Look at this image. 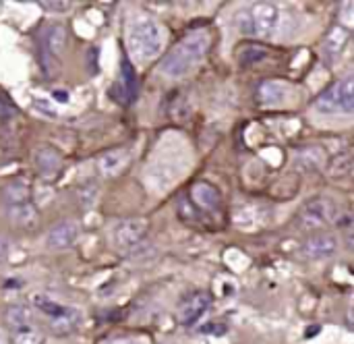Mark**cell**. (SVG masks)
I'll use <instances>...</instances> for the list:
<instances>
[{"instance_id": "obj_29", "label": "cell", "mask_w": 354, "mask_h": 344, "mask_svg": "<svg viewBox=\"0 0 354 344\" xmlns=\"http://www.w3.org/2000/svg\"><path fill=\"white\" fill-rule=\"evenodd\" d=\"M6 255H8V241L4 237H0V262L6 260Z\"/></svg>"}, {"instance_id": "obj_25", "label": "cell", "mask_w": 354, "mask_h": 344, "mask_svg": "<svg viewBox=\"0 0 354 344\" xmlns=\"http://www.w3.org/2000/svg\"><path fill=\"white\" fill-rule=\"evenodd\" d=\"M266 48H261V46H245V48H241L239 50V60H241V64H255V62H259V60H263L266 58Z\"/></svg>"}, {"instance_id": "obj_3", "label": "cell", "mask_w": 354, "mask_h": 344, "mask_svg": "<svg viewBox=\"0 0 354 344\" xmlns=\"http://www.w3.org/2000/svg\"><path fill=\"white\" fill-rule=\"evenodd\" d=\"M127 42H129V52L137 60H151L162 50L164 37L160 25L151 17L139 15L129 25Z\"/></svg>"}, {"instance_id": "obj_9", "label": "cell", "mask_w": 354, "mask_h": 344, "mask_svg": "<svg viewBox=\"0 0 354 344\" xmlns=\"http://www.w3.org/2000/svg\"><path fill=\"white\" fill-rule=\"evenodd\" d=\"M79 239V224L75 220H60L46 235V247L50 251H66Z\"/></svg>"}, {"instance_id": "obj_27", "label": "cell", "mask_w": 354, "mask_h": 344, "mask_svg": "<svg viewBox=\"0 0 354 344\" xmlns=\"http://www.w3.org/2000/svg\"><path fill=\"white\" fill-rule=\"evenodd\" d=\"M102 344H143L141 338H137V336H116V338H108V341H104Z\"/></svg>"}, {"instance_id": "obj_1", "label": "cell", "mask_w": 354, "mask_h": 344, "mask_svg": "<svg viewBox=\"0 0 354 344\" xmlns=\"http://www.w3.org/2000/svg\"><path fill=\"white\" fill-rule=\"evenodd\" d=\"M209 50V33L205 29H195V31H189L176 46L174 50H170L162 64H160V71L166 75V77H172V79H178L183 75H187Z\"/></svg>"}, {"instance_id": "obj_15", "label": "cell", "mask_w": 354, "mask_h": 344, "mask_svg": "<svg viewBox=\"0 0 354 344\" xmlns=\"http://www.w3.org/2000/svg\"><path fill=\"white\" fill-rule=\"evenodd\" d=\"M348 37H351L348 27L336 25V27L328 33V37H326V56H328L330 60H336V58L342 54V50H344Z\"/></svg>"}, {"instance_id": "obj_26", "label": "cell", "mask_w": 354, "mask_h": 344, "mask_svg": "<svg viewBox=\"0 0 354 344\" xmlns=\"http://www.w3.org/2000/svg\"><path fill=\"white\" fill-rule=\"evenodd\" d=\"M39 6L46 8V10H52V12H64V10L73 8L71 2H39Z\"/></svg>"}, {"instance_id": "obj_12", "label": "cell", "mask_w": 354, "mask_h": 344, "mask_svg": "<svg viewBox=\"0 0 354 344\" xmlns=\"http://www.w3.org/2000/svg\"><path fill=\"white\" fill-rule=\"evenodd\" d=\"M8 214H10V220H12V224H15L17 228L35 230L37 224H39V212H37V208H35L31 201L8 208Z\"/></svg>"}, {"instance_id": "obj_2", "label": "cell", "mask_w": 354, "mask_h": 344, "mask_svg": "<svg viewBox=\"0 0 354 344\" xmlns=\"http://www.w3.org/2000/svg\"><path fill=\"white\" fill-rule=\"evenodd\" d=\"M282 23V12L272 2H255L236 12V27L245 35L272 39Z\"/></svg>"}, {"instance_id": "obj_10", "label": "cell", "mask_w": 354, "mask_h": 344, "mask_svg": "<svg viewBox=\"0 0 354 344\" xmlns=\"http://www.w3.org/2000/svg\"><path fill=\"white\" fill-rule=\"evenodd\" d=\"M338 251V239L330 233H313L303 243V253L309 260H330Z\"/></svg>"}, {"instance_id": "obj_4", "label": "cell", "mask_w": 354, "mask_h": 344, "mask_svg": "<svg viewBox=\"0 0 354 344\" xmlns=\"http://www.w3.org/2000/svg\"><path fill=\"white\" fill-rule=\"evenodd\" d=\"M315 110L324 114H353L354 110V93H353V77H344L342 81H336L332 87H328L317 100H315Z\"/></svg>"}, {"instance_id": "obj_14", "label": "cell", "mask_w": 354, "mask_h": 344, "mask_svg": "<svg viewBox=\"0 0 354 344\" xmlns=\"http://www.w3.org/2000/svg\"><path fill=\"white\" fill-rule=\"evenodd\" d=\"M81 324V314L73 307H66L58 318L50 320V332H54L56 336H68L73 334Z\"/></svg>"}, {"instance_id": "obj_8", "label": "cell", "mask_w": 354, "mask_h": 344, "mask_svg": "<svg viewBox=\"0 0 354 344\" xmlns=\"http://www.w3.org/2000/svg\"><path fill=\"white\" fill-rule=\"evenodd\" d=\"M64 42H66V31L60 23H52L44 31V35H41V48H44L41 60L46 64L44 66L46 73H48V69H54V64L58 62V58L64 50Z\"/></svg>"}, {"instance_id": "obj_5", "label": "cell", "mask_w": 354, "mask_h": 344, "mask_svg": "<svg viewBox=\"0 0 354 344\" xmlns=\"http://www.w3.org/2000/svg\"><path fill=\"white\" fill-rule=\"evenodd\" d=\"M332 218H334V206L328 199L317 197L301 210L297 224L305 233H319L332 222Z\"/></svg>"}, {"instance_id": "obj_19", "label": "cell", "mask_w": 354, "mask_h": 344, "mask_svg": "<svg viewBox=\"0 0 354 344\" xmlns=\"http://www.w3.org/2000/svg\"><path fill=\"white\" fill-rule=\"evenodd\" d=\"M4 322L10 330L23 328V326H33V314L25 305H10L4 311Z\"/></svg>"}, {"instance_id": "obj_11", "label": "cell", "mask_w": 354, "mask_h": 344, "mask_svg": "<svg viewBox=\"0 0 354 344\" xmlns=\"http://www.w3.org/2000/svg\"><path fill=\"white\" fill-rule=\"evenodd\" d=\"M129 164V152L124 147L108 150L97 158V170L102 176H116Z\"/></svg>"}, {"instance_id": "obj_6", "label": "cell", "mask_w": 354, "mask_h": 344, "mask_svg": "<svg viewBox=\"0 0 354 344\" xmlns=\"http://www.w3.org/2000/svg\"><path fill=\"white\" fill-rule=\"evenodd\" d=\"M149 230V222L145 218H127V220H120L114 230H112V237H114V245L122 251H129V249H135L147 235Z\"/></svg>"}, {"instance_id": "obj_16", "label": "cell", "mask_w": 354, "mask_h": 344, "mask_svg": "<svg viewBox=\"0 0 354 344\" xmlns=\"http://www.w3.org/2000/svg\"><path fill=\"white\" fill-rule=\"evenodd\" d=\"M35 164H37V170L44 174V176H54L60 166H62V160L60 156L52 150V147H41L37 150L35 154Z\"/></svg>"}, {"instance_id": "obj_24", "label": "cell", "mask_w": 354, "mask_h": 344, "mask_svg": "<svg viewBox=\"0 0 354 344\" xmlns=\"http://www.w3.org/2000/svg\"><path fill=\"white\" fill-rule=\"evenodd\" d=\"M259 96L263 102H280L286 96V85L282 81H266L259 87Z\"/></svg>"}, {"instance_id": "obj_7", "label": "cell", "mask_w": 354, "mask_h": 344, "mask_svg": "<svg viewBox=\"0 0 354 344\" xmlns=\"http://www.w3.org/2000/svg\"><path fill=\"white\" fill-rule=\"evenodd\" d=\"M212 307V297L203 291H197L193 295H189L176 311V320L180 326H193L197 324Z\"/></svg>"}, {"instance_id": "obj_17", "label": "cell", "mask_w": 354, "mask_h": 344, "mask_svg": "<svg viewBox=\"0 0 354 344\" xmlns=\"http://www.w3.org/2000/svg\"><path fill=\"white\" fill-rule=\"evenodd\" d=\"M4 201L8 203V208L19 206V203H27L31 201V187L27 181H10L4 187Z\"/></svg>"}, {"instance_id": "obj_23", "label": "cell", "mask_w": 354, "mask_h": 344, "mask_svg": "<svg viewBox=\"0 0 354 344\" xmlns=\"http://www.w3.org/2000/svg\"><path fill=\"white\" fill-rule=\"evenodd\" d=\"M324 162V152L319 147H307V150H301L299 156H297V166L301 168H319Z\"/></svg>"}, {"instance_id": "obj_13", "label": "cell", "mask_w": 354, "mask_h": 344, "mask_svg": "<svg viewBox=\"0 0 354 344\" xmlns=\"http://www.w3.org/2000/svg\"><path fill=\"white\" fill-rule=\"evenodd\" d=\"M191 197H193V201L199 208H203L207 212H216L220 208V203H222V193L214 185H209V183H197V185H193Z\"/></svg>"}, {"instance_id": "obj_22", "label": "cell", "mask_w": 354, "mask_h": 344, "mask_svg": "<svg viewBox=\"0 0 354 344\" xmlns=\"http://www.w3.org/2000/svg\"><path fill=\"white\" fill-rule=\"evenodd\" d=\"M351 170H353V156H351V152L338 154L336 158H332L328 162V172L334 179H342L346 174H351Z\"/></svg>"}, {"instance_id": "obj_18", "label": "cell", "mask_w": 354, "mask_h": 344, "mask_svg": "<svg viewBox=\"0 0 354 344\" xmlns=\"http://www.w3.org/2000/svg\"><path fill=\"white\" fill-rule=\"evenodd\" d=\"M8 344H46V332H41L35 324L23 326L8 332Z\"/></svg>"}, {"instance_id": "obj_28", "label": "cell", "mask_w": 354, "mask_h": 344, "mask_svg": "<svg viewBox=\"0 0 354 344\" xmlns=\"http://www.w3.org/2000/svg\"><path fill=\"white\" fill-rule=\"evenodd\" d=\"M201 332H203V334L222 336V334H226V326H224V324H205V326L201 328Z\"/></svg>"}, {"instance_id": "obj_21", "label": "cell", "mask_w": 354, "mask_h": 344, "mask_svg": "<svg viewBox=\"0 0 354 344\" xmlns=\"http://www.w3.org/2000/svg\"><path fill=\"white\" fill-rule=\"evenodd\" d=\"M31 303H33V307H35L39 314L48 316L50 320L58 318V316L66 309V305H62L60 301H56V299H52V297H46V295H33V297H31Z\"/></svg>"}, {"instance_id": "obj_20", "label": "cell", "mask_w": 354, "mask_h": 344, "mask_svg": "<svg viewBox=\"0 0 354 344\" xmlns=\"http://www.w3.org/2000/svg\"><path fill=\"white\" fill-rule=\"evenodd\" d=\"M120 87H122L127 100L133 102L137 96V75H135V69L127 56L122 58V66H120Z\"/></svg>"}]
</instances>
